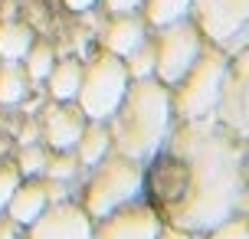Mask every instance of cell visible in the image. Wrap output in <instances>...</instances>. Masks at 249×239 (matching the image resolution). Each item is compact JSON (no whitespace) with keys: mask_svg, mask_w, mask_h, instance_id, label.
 <instances>
[{"mask_svg":"<svg viewBox=\"0 0 249 239\" xmlns=\"http://www.w3.org/2000/svg\"><path fill=\"white\" fill-rule=\"evenodd\" d=\"M86 128V115L79 105H69V102H59V105H50L43 118H39V138L46 141L56 151H72L79 135Z\"/></svg>","mask_w":249,"mask_h":239,"instance_id":"11","label":"cell"},{"mask_svg":"<svg viewBox=\"0 0 249 239\" xmlns=\"http://www.w3.org/2000/svg\"><path fill=\"white\" fill-rule=\"evenodd\" d=\"M154 79H161L164 85H174L190 66L197 63L203 50V36L194 20H174V23L158 26L154 36Z\"/></svg>","mask_w":249,"mask_h":239,"instance_id":"6","label":"cell"},{"mask_svg":"<svg viewBox=\"0 0 249 239\" xmlns=\"http://www.w3.org/2000/svg\"><path fill=\"white\" fill-rule=\"evenodd\" d=\"M124 69H128V79H148V76H154V46H151L148 39L124 56Z\"/></svg>","mask_w":249,"mask_h":239,"instance_id":"19","label":"cell"},{"mask_svg":"<svg viewBox=\"0 0 249 239\" xmlns=\"http://www.w3.org/2000/svg\"><path fill=\"white\" fill-rule=\"evenodd\" d=\"M164 220L148 203H124L92 223V239H158Z\"/></svg>","mask_w":249,"mask_h":239,"instance_id":"9","label":"cell"},{"mask_svg":"<svg viewBox=\"0 0 249 239\" xmlns=\"http://www.w3.org/2000/svg\"><path fill=\"white\" fill-rule=\"evenodd\" d=\"M112 128V151L131 161H151L171 135L174 108H171V85L161 79H131L124 88L122 105L108 118Z\"/></svg>","mask_w":249,"mask_h":239,"instance_id":"2","label":"cell"},{"mask_svg":"<svg viewBox=\"0 0 249 239\" xmlns=\"http://www.w3.org/2000/svg\"><path fill=\"white\" fill-rule=\"evenodd\" d=\"M50 206V197H46V184L43 180H20V187L13 190V197L7 200V216H10L13 223H20V226H30L33 220H36L43 210Z\"/></svg>","mask_w":249,"mask_h":239,"instance_id":"12","label":"cell"},{"mask_svg":"<svg viewBox=\"0 0 249 239\" xmlns=\"http://www.w3.org/2000/svg\"><path fill=\"white\" fill-rule=\"evenodd\" d=\"M144 20L135 17V13H122V17H115L108 30H105V52H112V56H128V52L141 46L144 43Z\"/></svg>","mask_w":249,"mask_h":239,"instance_id":"13","label":"cell"},{"mask_svg":"<svg viewBox=\"0 0 249 239\" xmlns=\"http://www.w3.org/2000/svg\"><path fill=\"white\" fill-rule=\"evenodd\" d=\"M46 82H50V95L56 102H72L75 92H79V82H82V63H79V59L53 63Z\"/></svg>","mask_w":249,"mask_h":239,"instance_id":"15","label":"cell"},{"mask_svg":"<svg viewBox=\"0 0 249 239\" xmlns=\"http://www.w3.org/2000/svg\"><path fill=\"white\" fill-rule=\"evenodd\" d=\"M144 3V17H148L151 26H164L174 23V20H184L190 13V3L194 0H141Z\"/></svg>","mask_w":249,"mask_h":239,"instance_id":"17","label":"cell"},{"mask_svg":"<svg viewBox=\"0 0 249 239\" xmlns=\"http://www.w3.org/2000/svg\"><path fill=\"white\" fill-rule=\"evenodd\" d=\"M226 69H230V52H223L220 46H203L200 50L197 63L177 79L174 92H171V108H174V115L180 121L213 118Z\"/></svg>","mask_w":249,"mask_h":239,"instance_id":"3","label":"cell"},{"mask_svg":"<svg viewBox=\"0 0 249 239\" xmlns=\"http://www.w3.org/2000/svg\"><path fill=\"white\" fill-rule=\"evenodd\" d=\"M26 95V72L17 63H7L0 69V102L3 105H13Z\"/></svg>","mask_w":249,"mask_h":239,"instance_id":"18","label":"cell"},{"mask_svg":"<svg viewBox=\"0 0 249 239\" xmlns=\"http://www.w3.org/2000/svg\"><path fill=\"white\" fill-rule=\"evenodd\" d=\"M190 13L200 36H207L213 46H220L223 52L246 50L249 0H194Z\"/></svg>","mask_w":249,"mask_h":239,"instance_id":"7","label":"cell"},{"mask_svg":"<svg viewBox=\"0 0 249 239\" xmlns=\"http://www.w3.org/2000/svg\"><path fill=\"white\" fill-rule=\"evenodd\" d=\"M43 174L50 177V180H69V177L79 174V157L69 151H59L56 157H46V167H43Z\"/></svg>","mask_w":249,"mask_h":239,"instance_id":"21","label":"cell"},{"mask_svg":"<svg viewBox=\"0 0 249 239\" xmlns=\"http://www.w3.org/2000/svg\"><path fill=\"white\" fill-rule=\"evenodd\" d=\"M105 7L115 13V17H122V13H135L141 7V0H105Z\"/></svg>","mask_w":249,"mask_h":239,"instance_id":"25","label":"cell"},{"mask_svg":"<svg viewBox=\"0 0 249 239\" xmlns=\"http://www.w3.org/2000/svg\"><path fill=\"white\" fill-rule=\"evenodd\" d=\"M151 190L158 216L187 233H207L246 206V151L243 138L216 118L180 121L151 157Z\"/></svg>","mask_w":249,"mask_h":239,"instance_id":"1","label":"cell"},{"mask_svg":"<svg viewBox=\"0 0 249 239\" xmlns=\"http://www.w3.org/2000/svg\"><path fill=\"white\" fill-rule=\"evenodd\" d=\"M20 180H23V174H20V167H17V164L0 161V213H3L7 200L13 197V190L20 187Z\"/></svg>","mask_w":249,"mask_h":239,"instance_id":"23","label":"cell"},{"mask_svg":"<svg viewBox=\"0 0 249 239\" xmlns=\"http://www.w3.org/2000/svg\"><path fill=\"white\" fill-rule=\"evenodd\" d=\"M249 59L246 50H239L236 63H230L226 69V79L220 85V95H216V108H213V118L233 131L236 138L246 141L249 135Z\"/></svg>","mask_w":249,"mask_h":239,"instance_id":"8","label":"cell"},{"mask_svg":"<svg viewBox=\"0 0 249 239\" xmlns=\"http://www.w3.org/2000/svg\"><path fill=\"white\" fill-rule=\"evenodd\" d=\"M36 135H39V125H26L23 131H20V141H23V144H33Z\"/></svg>","mask_w":249,"mask_h":239,"instance_id":"29","label":"cell"},{"mask_svg":"<svg viewBox=\"0 0 249 239\" xmlns=\"http://www.w3.org/2000/svg\"><path fill=\"white\" fill-rule=\"evenodd\" d=\"M203 239H249V226H246V216L239 213L233 216V220H226V223H220V226L207 229V233H200Z\"/></svg>","mask_w":249,"mask_h":239,"instance_id":"22","label":"cell"},{"mask_svg":"<svg viewBox=\"0 0 249 239\" xmlns=\"http://www.w3.org/2000/svg\"><path fill=\"white\" fill-rule=\"evenodd\" d=\"M144 190V171L141 164L131 161V157H122V154H105L99 164H95V174L86 187V210L92 220L112 213L124 203H131L141 197Z\"/></svg>","mask_w":249,"mask_h":239,"instance_id":"4","label":"cell"},{"mask_svg":"<svg viewBox=\"0 0 249 239\" xmlns=\"http://www.w3.org/2000/svg\"><path fill=\"white\" fill-rule=\"evenodd\" d=\"M0 239H20V223H13L10 216L0 220Z\"/></svg>","mask_w":249,"mask_h":239,"instance_id":"26","label":"cell"},{"mask_svg":"<svg viewBox=\"0 0 249 239\" xmlns=\"http://www.w3.org/2000/svg\"><path fill=\"white\" fill-rule=\"evenodd\" d=\"M17 167H20V174H26V177L43 174V167H46V151H43V148H36V144H23Z\"/></svg>","mask_w":249,"mask_h":239,"instance_id":"24","label":"cell"},{"mask_svg":"<svg viewBox=\"0 0 249 239\" xmlns=\"http://www.w3.org/2000/svg\"><path fill=\"white\" fill-rule=\"evenodd\" d=\"M158 239H197L194 233H187V229H177V226H161Z\"/></svg>","mask_w":249,"mask_h":239,"instance_id":"27","label":"cell"},{"mask_svg":"<svg viewBox=\"0 0 249 239\" xmlns=\"http://www.w3.org/2000/svg\"><path fill=\"white\" fill-rule=\"evenodd\" d=\"M128 69L122 56L102 52L89 66H82V82H79V108L86 115V121H108L115 108L122 105L124 88H128Z\"/></svg>","mask_w":249,"mask_h":239,"instance_id":"5","label":"cell"},{"mask_svg":"<svg viewBox=\"0 0 249 239\" xmlns=\"http://www.w3.org/2000/svg\"><path fill=\"white\" fill-rule=\"evenodd\" d=\"M75 148H79V164L82 167H95V164L105 157V154H112V135H108V125L105 121H92V125L82 128V135L75 141Z\"/></svg>","mask_w":249,"mask_h":239,"instance_id":"14","label":"cell"},{"mask_svg":"<svg viewBox=\"0 0 249 239\" xmlns=\"http://www.w3.org/2000/svg\"><path fill=\"white\" fill-rule=\"evenodd\" d=\"M30 46H33V30L26 23H13V20L0 23V56L7 63H20Z\"/></svg>","mask_w":249,"mask_h":239,"instance_id":"16","label":"cell"},{"mask_svg":"<svg viewBox=\"0 0 249 239\" xmlns=\"http://www.w3.org/2000/svg\"><path fill=\"white\" fill-rule=\"evenodd\" d=\"M26 76L30 79H36V82H43V79L50 76V69H53V46H46V43H33L30 50H26Z\"/></svg>","mask_w":249,"mask_h":239,"instance_id":"20","label":"cell"},{"mask_svg":"<svg viewBox=\"0 0 249 239\" xmlns=\"http://www.w3.org/2000/svg\"><path fill=\"white\" fill-rule=\"evenodd\" d=\"M62 3H66L69 10H75V13H86V10H92L99 0H62Z\"/></svg>","mask_w":249,"mask_h":239,"instance_id":"28","label":"cell"},{"mask_svg":"<svg viewBox=\"0 0 249 239\" xmlns=\"http://www.w3.org/2000/svg\"><path fill=\"white\" fill-rule=\"evenodd\" d=\"M26 239H92V216L79 203H50L26 226Z\"/></svg>","mask_w":249,"mask_h":239,"instance_id":"10","label":"cell"}]
</instances>
